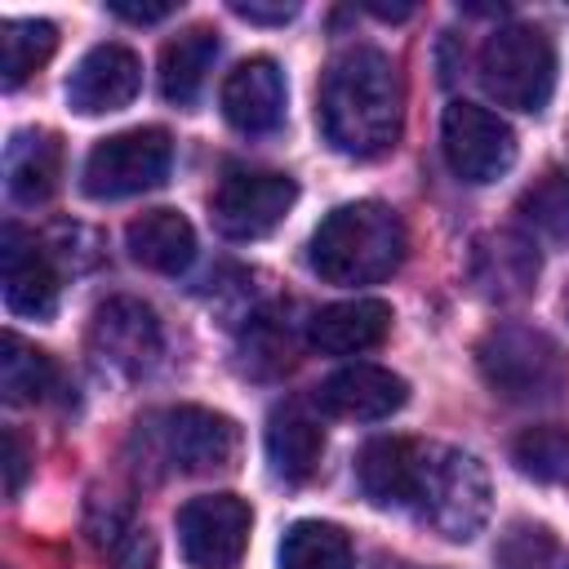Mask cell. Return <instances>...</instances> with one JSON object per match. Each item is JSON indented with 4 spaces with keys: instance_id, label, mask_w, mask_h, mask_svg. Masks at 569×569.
<instances>
[{
    "instance_id": "ffe728a7",
    "label": "cell",
    "mask_w": 569,
    "mask_h": 569,
    "mask_svg": "<svg viewBox=\"0 0 569 569\" xmlns=\"http://www.w3.org/2000/svg\"><path fill=\"white\" fill-rule=\"evenodd\" d=\"M62 178V138L49 129H22L9 138L4 151V182L9 196L22 204H40L58 191Z\"/></svg>"
},
{
    "instance_id": "f546056e",
    "label": "cell",
    "mask_w": 569,
    "mask_h": 569,
    "mask_svg": "<svg viewBox=\"0 0 569 569\" xmlns=\"http://www.w3.org/2000/svg\"><path fill=\"white\" fill-rule=\"evenodd\" d=\"M231 13L236 18H244V22H267V27H284L293 13H298V4H244V0H236L231 4Z\"/></svg>"
},
{
    "instance_id": "ba28073f",
    "label": "cell",
    "mask_w": 569,
    "mask_h": 569,
    "mask_svg": "<svg viewBox=\"0 0 569 569\" xmlns=\"http://www.w3.org/2000/svg\"><path fill=\"white\" fill-rule=\"evenodd\" d=\"M440 147H445L449 169L462 182H471V187L498 182L516 164V133H511V124L502 116H493L489 107H476V102H449L445 107Z\"/></svg>"
},
{
    "instance_id": "603a6c76",
    "label": "cell",
    "mask_w": 569,
    "mask_h": 569,
    "mask_svg": "<svg viewBox=\"0 0 569 569\" xmlns=\"http://www.w3.org/2000/svg\"><path fill=\"white\" fill-rule=\"evenodd\" d=\"M0 387H4V400L9 405H40L58 391V365L22 342L18 333H4V347H0Z\"/></svg>"
},
{
    "instance_id": "f1b7e54d",
    "label": "cell",
    "mask_w": 569,
    "mask_h": 569,
    "mask_svg": "<svg viewBox=\"0 0 569 569\" xmlns=\"http://www.w3.org/2000/svg\"><path fill=\"white\" fill-rule=\"evenodd\" d=\"M556 538L542 525H516L498 547V569H551Z\"/></svg>"
},
{
    "instance_id": "d6a6232c",
    "label": "cell",
    "mask_w": 569,
    "mask_h": 569,
    "mask_svg": "<svg viewBox=\"0 0 569 569\" xmlns=\"http://www.w3.org/2000/svg\"><path fill=\"white\" fill-rule=\"evenodd\" d=\"M151 560H156L151 538L147 533H133L129 538V556H120V569H151Z\"/></svg>"
},
{
    "instance_id": "5bb4252c",
    "label": "cell",
    "mask_w": 569,
    "mask_h": 569,
    "mask_svg": "<svg viewBox=\"0 0 569 569\" xmlns=\"http://www.w3.org/2000/svg\"><path fill=\"white\" fill-rule=\"evenodd\" d=\"M138 89H142L138 53L129 44H93L67 80V102L80 116H107V111L129 107Z\"/></svg>"
},
{
    "instance_id": "7402d4cb",
    "label": "cell",
    "mask_w": 569,
    "mask_h": 569,
    "mask_svg": "<svg viewBox=\"0 0 569 569\" xmlns=\"http://www.w3.org/2000/svg\"><path fill=\"white\" fill-rule=\"evenodd\" d=\"M218 58V31L213 27H187L178 31L160 53V93L173 107H191L204 89V76Z\"/></svg>"
},
{
    "instance_id": "9c48e42d",
    "label": "cell",
    "mask_w": 569,
    "mask_h": 569,
    "mask_svg": "<svg viewBox=\"0 0 569 569\" xmlns=\"http://www.w3.org/2000/svg\"><path fill=\"white\" fill-rule=\"evenodd\" d=\"M253 511L236 493H204L178 511V547L191 569H236L249 547Z\"/></svg>"
},
{
    "instance_id": "4316f807",
    "label": "cell",
    "mask_w": 569,
    "mask_h": 569,
    "mask_svg": "<svg viewBox=\"0 0 569 569\" xmlns=\"http://www.w3.org/2000/svg\"><path fill=\"white\" fill-rule=\"evenodd\" d=\"M520 227L542 240H569V169H551L542 173L516 204Z\"/></svg>"
},
{
    "instance_id": "484cf974",
    "label": "cell",
    "mask_w": 569,
    "mask_h": 569,
    "mask_svg": "<svg viewBox=\"0 0 569 569\" xmlns=\"http://www.w3.org/2000/svg\"><path fill=\"white\" fill-rule=\"evenodd\" d=\"M511 462L538 485H569V431L556 422L525 427L511 440Z\"/></svg>"
},
{
    "instance_id": "30bf717a",
    "label": "cell",
    "mask_w": 569,
    "mask_h": 569,
    "mask_svg": "<svg viewBox=\"0 0 569 569\" xmlns=\"http://www.w3.org/2000/svg\"><path fill=\"white\" fill-rule=\"evenodd\" d=\"M298 200V182L289 173L267 169H236L213 191V227L231 240L271 236Z\"/></svg>"
},
{
    "instance_id": "2e32d148",
    "label": "cell",
    "mask_w": 569,
    "mask_h": 569,
    "mask_svg": "<svg viewBox=\"0 0 569 569\" xmlns=\"http://www.w3.org/2000/svg\"><path fill=\"white\" fill-rule=\"evenodd\" d=\"M222 116L240 133H271L284 116V71L271 58H249L222 80Z\"/></svg>"
},
{
    "instance_id": "d6986e66",
    "label": "cell",
    "mask_w": 569,
    "mask_h": 569,
    "mask_svg": "<svg viewBox=\"0 0 569 569\" xmlns=\"http://www.w3.org/2000/svg\"><path fill=\"white\" fill-rule=\"evenodd\" d=\"M320 453H325L320 418L298 400L276 405L271 418H267V462H271V471L289 485H302V480L316 476Z\"/></svg>"
},
{
    "instance_id": "8992f818",
    "label": "cell",
    "mask_w": 569,
    "mask_h": 569,
    "mask_svg": "<svg viewBox=\"0 0 569 569\" xmlns=\"http://www.w3.org/2000/svg\"><path fill=\"white\" fill-rule=\"evenodd\" d=\"M151 449L160 462H169V471L178 476H209V471H227L240 453V427L227 413L200 409V405H178L164 409L147 422Z\"/></svg>"
},
{
    "instance_id": "3957f363",
    "label": "cell",
    "mask_w": 569,
    "mask_h": 569,
    "mask_svg": "<svg viewBox=\"0 0 569 569\" xmlns=\"http://www.w3.org/2000/svg\"><path fill=\"white\" fill-rule=\"evenodd\" d=\"M480 378L511 405H556L569 391V360L542 329L493 325L476 347Z\"/></svg>"
},
{
    "instance_id": "7c38bea8",
    "label": "cell",
    "mask_w": 569,
    "mask_h": 569,
    "mask_svg": "<svg viewBox=\"0 0 569 569\" xmlns=\"http://www.w3.org/2000/svg\"><path fill=\"white\" fill-rule=\"evenodd\" d=\"M431 453H436V445L413 440V436L369 440L356 458V480L373 507H418Z\"/></svg>"
},
{
    "instance_id": "e0dca14e",
    "label": "cell",
    "mask_w": 569,
    "mask_h": 569,
    "mask_svg": "<svg viewBox=\"0 0 569 569\" xmlns=\"http://www.w3.org/2000/svg\"><path fill=\"white\" fill-rule=\"evenodd\" d=\"M387 329H391V307L382 298H351L320 307L307 325V342L320 356H365L382 347Z\"/></svg>"
},
{
    "instance_id": "44dd1931",
    "label": "cell",
    "mask_w": 569,
    "mask_h": 569,
    "mask_svg": "<svg viewBox=\"0 0 569 569\" xmlns=\"http://www.w3.org/2000/svg\"><path fill=\"white\" fill-rule=\"evenodd\" d=\"M124 244H129V258L147 271H160V276H178L191 258H196V231L191 222L178 213V209H147L129 222L124 231Z\"/></svg>"
},
{
    "instance_id": "1f68e13d",
    "label": "cell",
    "mask_w": 569,
    "mask_h": 569,
    "mask_svg": "<svg viewBox=\"0 0 569 569\" xmlns=\"http://www.w3.org/2000/svg\"><path fill=\"white\" fill-rule=\"evenodd\" d=\"M111 13L124 22H164L169 13H178V4H111Z\"/></svg>"
},
{
    "instance_id": "83f0119b",
    "label": "cell",
    "mask_w": 569,
    "mask_h": 569,
    "mask_svg": "<svg viewBox=\"0 0 569 569\" xmlns=\"http://www.w3.org/2000/svg\"><path fill=\"white\" fill-rule=\"evenodd\" d=\"M289 320V316H284ZM280 320V311H258L253 320H249V342H244V351H249V365H253V373H276V369H289V360H293V329Z\"/></svg>"
},
{
    "instance_id": "4fadbf2b",
    "label": "cell",
    "mask_w": 569,
    "mask_h": 569,
    "mask_svg": "<svg viewBox=\"0 0 569 569\" xmlns=\"http://www.w3.org/2000/svg\"><path fill=\"white\" fill-rule=\"evenodd\" d=\"M0 271H4V307L13 316L27 320H49L58 311V271L49 249L22 231V227H4L0 236Z\"/></svg>"
},
{
    "instance_id": "5b68a950",
    "label": "cell",
    "mask_w": 569,
    "mask_h": 569,
    "mask_svg": "<svg viewBox=\"0 0 569 569\" xmlns=\"http://www.w3.org/2000/svg\"><path fill=\"white\" fill-rule=\"evenodd\" d=\"M489 507H493V489H489V471L480 467V458L436 445L427 480H422V493H418L422 520L440 538L467 542V538H476L485 529Z\"/></svg>"
},
{
    "instance_id": "4dcf8cb0",
    "label": "cell",
    "mask_w": 569,
    "mask_h": 569,
    "mask_svg": "<svg viewBox=\"0 0 569 569\" xmlns=\"http://www.w3.org/2000/svg\"><path fill=\"white\" fill-rule=\"evenodd\" d=\"M4 467H9V493H18L22 489V476H27V449H22V440H18L13 427L4 431Z\"/></svg>"
},
{
    "instance_id": "d4e9b609",
    "label": "cell",
    "mask_w": 569,
    "mask_h": 569,
    "mask_svg": "<svg viewBox=\"0 0 569 569\" xmlns=\"http://www.w3.org/2000/svg\"><path fill=\"white\" fill-rule=\"evenodd\" d=\"M280 569H351V538L329 520H298L280 542Z\"/></svg>"
},
{
    "instance_id": "277c9868",
    "label": "cell",
    "mask_w": 569,
    "mask_h": 569,
    "mask_svg": "<svg viewBox=\"0 0 569 569\" xmlns=\"http://www.w3.org/2000/svg\"><path fill=\"white\" fill-rule=\"evenodd\" d=\"M480 80L498 107L542 111L556 89V44L529 22L498 27L480 49Z\"/></svg>"
},
{
    "instance_id": "8fae6325",
    "label": "cell",
    "mask_w": 569,
    "mask_h": 569,
    "mask_svg": "<svg viewBox=\"0 0 569 569\" xmlns=\"http://www.w3.org/2000/svg\"><path fill=\"white\" fill-rule=\"evenodd\" d=\"M89 347L102 365L120 369V373H147L164 347L160 338V320L147 302L138 298H107L98 311H93V325H89Z\"/></svg>"
},
{
    "instance_id": "6da1fadb",
    "label": "cell",
    "mask_w": 569,
    "mask_h": 569,
    "mask_svg": "<svg viewBox=\"0 0 569 569\" xmlns=\"http://www.w3.org/2000/svg\"><path fill=\"white\" fill-rule=\"evenodd\" d=\"M320 129L342 156H378L396 147L405 124V84L382 49H347L320 80Z\"/></svg>"
},
{
    "instance_id": "7a4b0ae2",
    "label": "cell",
    "mask_w": 569,
    "mask_h": 569,
    "mask_svg": "<svg viewBox=\"0 0 569 569\" xmlns=\"http://www.w3.org/2000/svg\"><path fill=\"white\" fill-rule=\"evenodd\" d=\"M409 236L391 204L351 200L338 204L311 236V271L329 284H378L405 262Z\"/></svg>"
},
{
    "instance_id": "836d02e7",
    "label": "cell",
    "mask_w": 569,
    "mask_h": 569,
    "mask_svg": "<svg viewBox=\"0 0 569 569\" xmlns=\"http://www.w3.org/2000/svg\"><path fill=\"white\" fill-rule=\"evenodd\" d=\"M369 13H378V18H409L413 9L409 4H369Z\"/></svg>"
},
{
    "instance_id": "ac0fdd59",
    "label": "cell",
    "mask_w": 569,
    "mask_h": 569,
    "mask_svg": "<svg viewBox=\"0 0 569 569\" xmlns=\"http://www.w3.org/2000/svg\"><path fill=\"white\" fill-rule=\"evenodd\" d=\"M471 280L493 302L525 298L533 289V280H538V249H533V240L520 236V231H493V236L476 240Z\"/></svg>"
},
{
    "instance_id": "cb8c5ba5",
    "label": "cell",
    "mask_w": 569,
    "mask_h": 569,
    "mask_svg": "<svg viewBox=\"0 0 569 569\" xmlns=\"http://www.w3.org/2000/svg\"><path fill=\"white\" fill-rule=\"evenodd\" d=\"M58 49V27L44 18H4L0 22V71L4 89H18L36 67L49 62Z\"/></svg>"
},
{
    "instance_id": "9a60e30c",
    "label": "cell",
    "mask_w": 569,
    "mask_h": 569,
    "mask_svg": "<svg viewBox=\"0 0 569 569\" xmlns=\"http://www.w3.org/2000/svg\"><path fill=\"white\" fill-rule=\"evenodd\" d=\"M405 400H409V382L400 373H391L382 365H365V360L329 373L316 391V405L329 418H347V422H382Z\"/></svg>"
},
{
    "instance_id": "52a82bcc",
    "label": "cell",
    "mask_w": 569,
    "mask_h": 569,
    "mask_svg": "<svg viewBox=\"0 0 569 569\" xmlns=\"http://www.w3.org/2000/svg\"><path fill=\"white\" fill-rule=\"evenodd\" d=\"M173 142L164 129H124L102 138L84 160V191L93 200H124L169 178Z\"/></svg>"
}]
</instances>
